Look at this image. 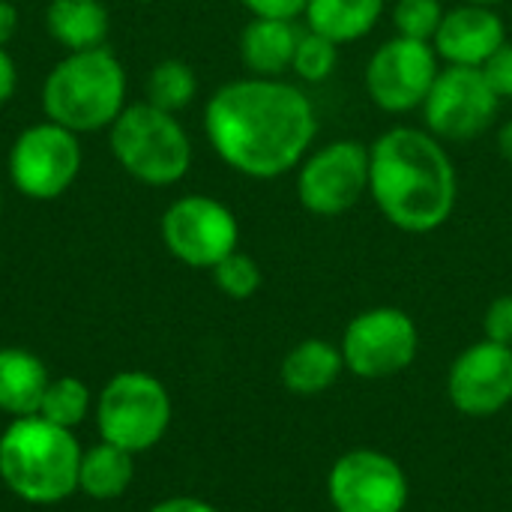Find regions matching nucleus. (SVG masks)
Listing matches in <instances>:
<instances>
[{
	"label": "nucleus",
	"instance_id": "obj_1",
	"mask_svg": "<svg viewBox=\"0 0 512 512\" xmlns=\"http://www.w3.org/2000/svg\"><path fill=\"white\" fill-rule=\"evenodd\" d=\"M213 153L249 180H276L306 159L318 135V111L303 87L285 78H234L204 105Z\"/></svg>",
	"mask_w": 512,
	"mask_h": 512
},
{
	"label": "nucleus",
	"instance_id": "obj_2",
	"mask_svg": "<svg viewBox=\"0 0 512 512\" xmlns=\"http://www.w3.org/2000/svg\"><path fill=\"white\" fill-rule=\"evenodd\" d=\"M369 198L405 234H432L450 222L459 174L450 150L426 126H390L369 144Z\"/></svg>",
	"mask_w": 512,
	"mask_h": 512
},
{
	"label": "nucleus",
	"instance_id": "obj_3",
	"mask_svg": "<svg viewBox=\"0 0 512 512\" xmlns=\"http://www.w3.org/2000/svg\"><path fill=\"white\" fill-rule=\"evenodd\" d=\"M81 453L72 429L39 414L15 417L0 435V480L18 501L54 507L78 492Z\"/></svg>",
	"mask_w": 512,
	"mask_h": 512
},
{
	"label": "nucleus",
	"instance_id": "obj_4",
	"mask_svg": "<svg viewBox=\"0 0 512 512\" xmlns=\"http://www.w3.org/2000/svg\"><path fill=\"white\" fill-rule=\"evenodd\" d=\"M126 108V69L105 45L66 51L42 84V111L69 132H99Z\"/></svg>",
	"mask_w": 512,
	"mask_h": 512
},
{
	"label": "nucleus",
	"instance_id": "obj_5",
	"mask_svg": "<svg viewBox=\"0 0 512 512\" xmlns=\"http://www.w3.org/2000/svg\"><path fill=\"white\" fill-rule=\"evenodd\" d=\"M111 153L144 186H174L192 168V141L177 114L135 102L111 123Z\"/></svg>",
	"mask_w": 512,
	"mask_h": 512
},
{
	"label": "nucleus",
	"instance_id": "obj_6",
	"mask_svg": "<svg viewBox=\"0 0 512 512\" xmlns=\"http://www.w3.org/2000/svg\"><path fill=\"white\" fill-rule=\"evenodd\" d=\"M171 396L168 387L150 372H117L96 399V429L99 438L129 450H153L171 426Z\"/></svg>",
	"mask_w": 512,
	"mask_h": 512
},
{
	"label": "nucleus",
	"instance_id": "obj_7",
	"mask_svg": "<svg viewBox=\"0 0 512 512\" xmlns=\"http://www.w3.org/2000/svg\"><path fill=\"white\" fill-rule=\"evenodd\" d=\"M339 348L345 372L360 381H387L414 366L420 354V330L405 309L372 306L345 324Z\"/></svg>",
	"mask_w": 512,
	"mask_h": 512
},
{
	"label": "nucleus",
	"instance_id": "obj_8",
	"mask_svg": "<svg viewBox=\"0 0 512 512\" xmlns=\"http://www.w3.org/2000/svg\"><path fill=\"white\" fill-rule=\"evenodd\" d=\"M369 195V144L333 138L297 165V201L318 219H336Z\"/></svg>",
	"mask_w": 512,
	"mask_h": 512
},
{
	"label": "nucleus",
	"instance_id": "obj_9",
	"mask_svg": "<svg viewBox=\"0 0 512 512\" xmlns=\"http://www.w3.org/2000/svg\"><path fill=\"white\" fill-rule=\"evenodd\" d=\"M9 180L30 201H54L72 189L81 171L78 135L60 123L42 120L18 132L9 147Z\"/></svg>",
	"mask_w": 512,
	"mask_h": 512
},
{
	"label": "nucleus",
	"instance_id": "obj_10",
	"mask_svg": "<svg viewBox=\"0 0 512 512\" xmlns=\"http://www.w3.org/2000/svg\"><path fill=\"white\" fill-rule=\"evenodd\" d=\"M165 249L192 270H213L240 249V222L228 204L210 195H183L162 216Z\"/></svg>",
	"mask_w": 512,
	"mask_h": 512
},
{
	"label": "nucleus",
	"instance_id": "obj_11",
	"mask_svg": "<svg viewBox=\"0 0 512 512\" xmlns=\"http://www.w3.org/2000/svg\"><path fill=\"white\" fill-rule=\"evenodd\" d=\"M426 129L444 144L480 138L501 111V96L486 81L483 69L471 66H441L426 102Z\"/></svg>",
	"mask_w": 512,
	"mask_h": 512
},
{
	"label": "nucleus",
	"instance_id": "obj_12",
	"mask_svg": "<svg viewBox=\"0 0 512 512\" xmlns=\"http://www.w3.org/2000/svg\"><path fill=\"white\" fill-rule=\"evenodd\" d=\"M441 72V57L432 42L393 36L381 42L366 63V93L387 114H411L423 108L435 78Z\"/></svg>",
	"mask_w": 512,
	"mask_h": 512
},
{
	"label": "nucleus",
	"instance_id": "obj_13",
	"mask_svg": "<svg viewBox=\"0 0 512 512\" xmlns=\"http://www.w3.org/2000/svg\"><path fill=\"white\" fill-rule=\"evenodd\" d=\"M408 498V474L384 450L354 447L330 465L327 501L333 512H405Z\"/></svg>",
	"mask_w": 512,
	"mask_h": 512
},
{
	"label": "nucleus",
	"instance_id": "obj_14",
	"mask_svg": "<svg viewBox=\"0 0 512 512\" xmlns=\"http://www.w3.org/2000/svg\"><path fill=\"white\" fill-rule=\"evenodd\" d=\"M447 396L465 417L483 420L512 402V348L480 339L468 345L447 372Z\"/></svg>",
	"mask_w": 512,
	"mask_h": 512
},
{
	"label": "nucleus",
	"instance_id": "obj_15",
	"mask_svg": "<svg viewBox=\"0 0 512 512\" xmlns=\"http://www.w3.org/2000/svg\"><path fill=\"white\" fill-rule=\"evenodd\" d=\"M504 18L495 6L480 3H459L444 12L441 27L432 39L435 54L444 66H471L483 69L489 57L507 42Z\"/></svg>",
	"mask_w": 512,
	"mask_h": 512
},
{
	"label": "nucleus",
	"instance_id": "obj_16",
	"mask_svg": "<svg viewBox=\"0 0 512 512\" xmlns=\"http://www.w3.org/2000/svg\"><path fill=\"white\" fill-rule=\"evenodd\" d=\"M300 27L285 18H252L240 30V63L249 75L258 78H282L291 72L297 51Z\"/></svg>",
	"mask_w": 512,
	"mask_h": 512
},
{
	"label": "nucleus",
	"instance_id": "obj_17",
	"mask_svg": "<svg viewBox=\"0 0 512 512\" xmlns=\"http://www.w3.org/2000/svg\"><path fill=\"white\" fill-rule=\"evenodd\" d=\"M345 372V357L342 348L327 342V339H303L297 342L279 366V378L282 387L291 396L300 399H315L321 393H327Z\"/></svg>",
	"mask_w": 512,
	"mask_h": 512
},
{
	"label": "nucleus",
	"instance_id": "obj_18",
	"mask_svg": "<svg viewBox=\"0 0 512 512\" xmlns=\"http://www.w3.org/2000/svg\"><path fill=\"white\" fill-rule=\"evenodd\" d=\"M51 384L45 363L27 348H0V411L15 417L39 414Z\"/></svg>",
	"mask_w": 512,
	"mask_h": 512
},
{
	"label": "nucleus",
	"instance_id": "obj_19",
	"mask_svg": "<svg viewBox=\"0 0 512 512\" xmlns=\"http://www.w3.org/2000/svg\"><path fill=\"white\" fill-rule=\"evenodd\" d=\"M45 27L66 51H87L105 45L111 18L105 0H51L45 9Z\"/></svg>",
	"mask_w": 512,
	"mask_h": 512
},
{
	"label": "nucleus",
	"instance_id": "obj_20",
	"mask_svg": "<svg viewBox=\"0 0 512 512\" xmlns=\"http://www.w3.org/2000/svg\"><path fill=\"white\" fill-rule=\"evenodd\" d=\"M384 9L387 0H309L303 18L309 30L333 39L336 45H348L369 36Z\"/></svg>",
	"mask_w": 512,
	"mask_h": 512
},
{
	"label": "nucleus",
	"instance_id": "obj_21",
	"mask_svg": "<svg viewBox=\"0 0 512 512\" xmlns=\"http://www.w3.org/2000/svg\"><path fill=\"white\" fill-rule=\"evenodd\" d=\"M135 480V453L120 450L108 441L93 444L81 453L78 492L93 501H117Z\"/></svg>",
	"mask_w": 512,
	"mask_h": 512
},
{
	"label": "nucleus",
	"instance_id": "obj_22",
	"mask_svg": "<svg viewBox=\"0 0 512 512\" xmlns=\"http://www.w3.org/2000/svg\"><path fill=\"white\" fill-rule=\"evenodd\" d=\"M198 96V75L186 60H159L147 75V102L162 111H183Z\"/></svg>",
	"mask_w": 512,
	"mask_h": 512
},
{
	"label": "nucleus",
	"instance_id": "obj_23",
	"mask_svg": "<svg viewBox=\"0 0 512 512\" xmlns=\"http://www.w3.org/2000/svg\"><path fill=\"white\" fill-rule=\"evenodd\" d=\"M93 408V393L81 378H51L42 405H39V417H45L48 423H57L63 429H75L90 417Z\"/></svg>",
	"mask_w": 512,
	"mask_h": 512
},
{
	"label": "nucleus",
	"instance_id": "obj_24",
	"mask_svg": "<svg viewBox=\"0 0 512 512\" xmlns=\"http://www.w3.org/2000/svg\"><path fill=\"white\" fill-rule=\"evenodd\" d=\"M339 48L333 39L303 27L300 30V39H297V51H294V63H291V72L306 81V84H321L327 81L336 66H339Z\"/></svg>",
	"mask_w": 512,
	"mask_h": 512
},
{
	"label": "nucleus",
	"instance_id": "obj_25",
	"mask_svg": "<svg viewBox=\"0 0 512 512\" xmlns=\"http://www.w3.org/2000/svg\"><path fill=\"white\" fill-rule=\"evenodd\" d=\"M213 285L228 297V300H249L261 291L264 273L258 261L240 249H234L228 258H222L213 270Z\"/></svg>",
	"mask_w": 512,
	"mask_h": 512
},
{
	"label": "nucleus",
	"instance_id": "obj_26",
	"mask_svg": "<svg viewBox=\"0 0 512 512\" xmlns=\"http://www.w3.org/2000/svg\"><path fill=\"white\" fill-rule=\"evenodd\" d=\"M444 3L441 0H396L393 3V24H396V36H408V39H423L432 42L441 18H444Z\"/></svg>",
	"mask_w": 512,
	"mask_h": 512
},
{
	"label": "nucleus",
	"instance_id": "obj_27",
	"mask_svg": "<svg viewBox=\"0 0 512 512\" xmlns=\"http://www.w3.org/2000/svg\"><path fill=\"white\" fill-rule=\"evenodd\" d=\"M483 339L512 348V294H501L486 306L483 315Z\"/></svg>",
	"mask_w": 512,
	"mask_h": 512
},
{
	"label": "nucleus",
	"instance_id": "obj_28",
	"mask_svg": "<svg viewBox=\"0 0 512 512\" xmlns=\"http://www.w3.org/2000/svg\"><path fill=\"white\" fill-rule=\"evenodd\" d=\"M483 75L486 81L492 84V90L504 99H512V39H507L492 57L489 63L483 66Z\"/></svg>",
	"mask_w": 512,
	"mask_h": 512
},
{
	"label": "nucleus",
	"instance_id": "obj_29",
	"mask_svg": "<svg viewBox=\"0 0 512 512\" xmlns=\"http://www.w3.org/2000/svg\"><path fill=\"white\" fill-rule=\"evenodd\" d=\"M306 3L309 0H240V6L252 12V18H285V21L303 18Z\"/></svg>",
	"mask_w": 512,
	"mask_h": 512
},
{
	"label": "nucleus",
	"instance_id": "obj_30",
	"mask_svg": "<svg viewBox=\"0 0 512 512\" xmlns=\"http://www.w3.org/2000/svg\"><path fill=\"white\" fill-rule=\"evenodd\" d=\"M147 512H219L213 504L201 501V498H192V495H174V498H165L159 504H153Z\"/></svg>",
	"mask_w": 512,
	"mask_h": 512
},
{
	"label": "nucleus",
	"instance_id": "obj_31",
	"mask_svg": "<svg viewBox=\"0 0 512 512\" xmlns=\"http://www.w3.org/2000/svg\"><path fill=\"white\" fill-rule=\"evenodd\" d=\"M15 87H18L15 60H12V54L0 45V105H6V102L15 96Z\"/></svg>",
	"mask_w": 512,
	"mask_h": 512
},
{
	"label": "nucleus",
	"instance_id": "obj_32",
	"mask_svg": "<svg viewBox=\"0 0 512 512\" xmlns=\"http://www.w3.org/2000/svg\"><path fill=\"white\" fill-rule=\"evenodd\" d=\"M18 33V9L9 0H0V45H6Z\"/></svg>",
	"mask_w": 512,
	"mask_h": 512
},
{
	"label": "nucleus",
	"instance_id": "obj_33",
	"mask_svg": "<svg viewBox=\"0 0 512 512\" xmlns=\"http://www.w3.org/2000/svg\"><path fill=\"white\" fill-rule=\"evenodd\" d=\"M495 144H498V153H501V159L512 165V120H504V123L498 126Z\"/></svg>",
	"mask_w": 512,
	"mask_h": 512
},
{
	"label": "nucleus",
	"instance_id": "obj_34",
	"mask_svg": "<svg viewBox=\"0 0 512 512\" xmlns=\"http://www.w3.org/2000/svg\"><path fill=\"white\" fill-rule=\"evenodd\" d=\"M459 3H480V6H498L504 0H459Z\"/></svg>",
	"mask_w": 512,
	"mask_h": 512
},
{
	"label": "nucleus",
	"instance_id": "obj_35",
	"mask_svg": "<svg viewBox=\"0 0 512 512\" xmlns=\"http://www.w3.org/2000/svg\"><path fill=\"white\" fill-rule=\"evenodd\" d=\"M0 207H3V192H0Z\"/></svg>",
	"mask_w": 512,
	"mask_h": 512
}]
</instances>
